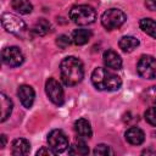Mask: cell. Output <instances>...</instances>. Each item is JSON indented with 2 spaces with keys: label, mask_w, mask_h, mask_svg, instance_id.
Segmentation results:
<instances>
[{
  "label": "cell",
  "mask_w": 156,
  "mask_h": 156,
  "mask_svg": "<svg viewBox=\"0 0 156 156\" xmlns=\"http://www.w3.org/2000/svg\"><path fill=\"white\" fill-rule=\"evenodd\" d=\"M48 143H49V146L56 154H61L69 147L68 138L61 129H52L48 134Z\"/></svg>",
  "instance_id": "cell-7"
},
{
  "label": "cell",
  "mask_w": 156,
  "mask_h": 156,
  "mask_svg": "<svg viewBox=\"0 0 156 156\" xmlns=\"http://www.w3.org/2000/svg\"><path fill=\"white\" fill-rule=\"evenodd\" d=\"M145 6L150 11H156V0H145Z\"/></svg>",
  "instance_id": "cell-27"
},
{
  "label": "cell",
  "mask_w": 156,
  "mask_h": 156,
  "mask_svg": "<svg viewBox=\"0 0 156 156\" xmlns=\"http://www.w3.org/2000/svg\"><path fill=\"white\" fill-rule=\"evenodd\" d=\"M0 138H1V146H0V147H1V149H4V147H5V145H6V135H5V134H1V136H0Z\"/></svg>",
  "instance_id": "cell-28"
},
{
  "label": "cell",
  "mask_w": 156,
  "mask_h": 156,
  "mask_svg": "<svg viewBox=\"0 0 156 156\" xmlns=\"http://www.w3.org/2000/svg\"><path fill=\"white\" fill-rule=\"evenodd\" d=\"M0 100H1V122H5L12 112L13 104H12L11 99L7 98L6 94H4V93L0 94Z\"/></svg>",
  "instance_id": "cell-18"
},
{
  "label": "cell",
  "mask_w": 156,
  "mask_h": 156,
  "mask_svg": "<svg viewBox=\"0 0 156 156\" xmlns=\"http://www.w3.org/2000/svg\"><path fill=\"white\" fill-rule=\"evenodd\" d=\"M37 155L38 156H41V155H56V152L50 147V146H48V147H41V149H39L38 151H37Z\"/></svg>",
  "instance_id": "cell-26"
},
{
  "label": "cell",
  "mask_w": 156,
  "mask_h": 156,
  "mask_svg": "<svg viewBox=\"0 0 156 156\" xmlns=\"http://www.w3.org/2000/svg\"><path fill=\"white\" fill-rule=\"evenodd\" d=\"M127 20V15L119 9H108L101 16V24L107 30H113L119 28Z\"/></svg>",
  "instance_id": "cell-4"
},
{
  "label": "cell",
  "mask_w": 156,
  "mask_h": 156,
  "mask_svg": "<svg viewBox=\"0 0 156 156\" xmlns=\"http://www.w3.org/2000/svg\"><path fill=\"white\" fill-rule=\"evenodd\" d=\"M11 6L21 15H28L33 10V6L29 0H11Z\"/></svg>",
  "instance_id": "cell-20"
},
{
  "label": "cell",
  "mask_w": 156,
  "mask_h": 156,
  "mask_svg": "<svg viewBox=\"0 0 156 156\" xmlns=\"http://www.w3.org/2000/svg\"><path fill=\"white\" fill-rule=\"evenodd\" d=\"M51 29V24L49 23V21H46L45 18H39L34 26L32 27V33L37 37H43L46 35Z\"/></svg>",
  "instance_id": "cell-17"
},
{
  "label": "cell",
  "mask_w": 156,
  "mask_h": 156,
  "mask_svg": "<svg viewBox=\"0 0 156 156\" xmlns=\"http://www.w3.org/2000/svg\"><path fill=\"white\" fill-rule=\"evenodd\" d=\"M60 74L65 85L73 87L82 82L84 77L83 62L76 56H67L60 63Z\"/></svg>",
  "instance_id": "cell-1"
},
{
  "label": "cell",
  "mask_w": 156,
  "mask_h": 156,
  "mask_svg": "<svg viewBox=\"0 0 156 156\" xmlns=\"http://www.w3.org/2000/svg\"><path fill=\"white\" fill-rule=\"evenodd\" d=\"M138 45H139V40L135 37H132V35H124L118 41L119 49L124 52H132L134 49L138 48Z\"/></svg>",
  "instance_id": "cell-16"
},
{
  "label": "cell",
  "mask_w": 156,
  "mask_h": 156,
  "mask_svg": "<svg viewBox=\"0 0 156 156\" xmlns=\"http://www.w3.org/2000/svg\"><path fill=\"white\" fill-rule=\"evenodd\" d=\"M102 58H104V63L108 68H111V69H121L122 68V58L115 50L107 49L104 52Z\"/></svg>",
  "instance_id": "cell-12"
},
{
  "label": "cell",
  "mask_w": 156,
  "mask_h": 156,
  "mask_svg": "<svg viewBox=\"0 0 156 156\" xmlns=\"http://www.w3.org/2000/svg\"><path fill=\"white\" fill-rule=\"evenodd\" d=\"M45 93L49 100L56 106H62L65 102V93L61 84L55 78H49L45 83Z\"/></svg>",
  "instance_id": "cell-6"
},
{
  "label": "cell",
  "mask_w": 156,
  "mask_h": 156,
  "mask_svg": "<svg viewBox=\"0 0 156 156\" xmlns=\"http://www.w3.org/2000/svg\"><path fill=\"white\" fill-rule=\"evenodd\" d=\"M91 83L98 90L115 91L122 85V79L108 68L96 67L91 73Z\"/></svg>",
  "instance_id": "cell-2"
},
{
  "label": "cell",
  "mask_w": 156,
  "mask_h": 156,
  "mask_svg": "<svg viewBox=\"0 0 156 156\" xmlns=\"http://www.w3.org/2000/svg\"><path fill=\"white\" fill-rule=\"evenodd\" d=\"M141 99H143L144 102H146L151 106H156V85L150 87L149 89H146L143 93Z\"/></svg>",
  "instance_id": "cell-22"
},
{
  "label": "cell",
  "mask_w": 156,
  "mask_h": 156,
  "mask_svg": "<svg viewBox=\"0 0 156 156\" xmlns=\"http://www.w3.org/2000/svg\"><path fill=\"white\" fill-rule=\"evenodd\" d=\"M144 117H145V121H146L149 124L156 127V106L149 107V108L145 111Z\"/></svg>",
  "instance_id": "cell-24"
},
{
  "label": "cell",
  "mask_w": 156,
  "mask_h": 156,
  "mask_svg": "<svg viewBox=\"0 0 156 156\" xmlns=\"http://www.w3.org/2000/svg\"><path fill=\"white\" fill-rule=\"evenodd\" d=\"M74 132H76L78 139H83V140L90 139L93 135L90 123L85 118H79L74 122Z\"/></svg>",
  "instance_id": "cell-11"
},
{
  "label": "cell",
  "mask_w": 156,
  "mask_h": 156,
  "mask_svg": "<svg viewBox=\"0 0 156 156\" xmlns=\"http://www.w3.org/2000/svg\"><path fill=\"white\" fill-rule=\"evenodd\" d=\"M71 41H72V39H71L68 35H65V34H61V35H58V37L56 38V45H57L58 48H61V49L68 48L69 44H71Z\"/></svg>",
  "instance_id": "cell-25"
},
{
  "label": "cell",
  "mask_w": 156,
  "mask_h": 156,
  "mask_svg": "<svg viewBox=\"0 0 156 156\" xmlns=\"http://www.w3.org/2000/svg\"><path fill=\"white\" fill-rule=\"evenodd\" d=\"M17 95H18V99H20L21 104L23 105V107H26V108L32 107V105L34 102L35 93H34V89L30 85H28V84L20 85L18 90H17Z\"/></svg>",
  "instance_id": "cell-10"
},
{
  "label": "cell",
  "mask_w": 156,
  "mask_h": 156,
  "mask_svg": "<svg viewBox=\"0 0 156 156\" xmlns=\"http://www.w3.org/2000/svg\"><path fill=\"white\" fill-rule=\"evenodd\" d=\"M69 18L78 26H88L95 22L96 11L89 5H76L69 10Z\"/></svg>",
  "instance_id": "cell-3"
},
{
  "label": "cell",
  "mask_w": 156,
  "mask_h": 156,
  "mask_svg": "<svg viewBox=\"0 0 156 156\" xmlns=\"http://www.w3.org/2000/svg\"><path fill=\"white\" fill-rule=\"evenodd\" d=\"M124 138L130 145H140L145 140V134L139 127H130L124 133Z\"/></svg>",
  "instance_id": "cell-14"
},
{
  "label": "cell",
  "mask_w": 156,
  "mask_h": 156,
  "mask_svg": "<svg viewBox=\"0 0 156 156\" xmlns=\"http://www.w3.org/2000/svg\"><path fill=\"white\" fill-rule=\"evenodd\" d=\"M94 155L98 156H106V155H113V150L106 145V144H99L94 149Z\"/></svg>",
  "instance_id": "cell-23"
},
{
  "label": "cell",
  "mask_w": 156,
  "mask_h": 156,
  "mask_svg": "<svg viewBox=\"0 0 156 156\" xmlns=\"http://www.w3.org/2000/svg\"><path fill=\"white\" fill-rule=\"evenodd\" d=\"M143 154H152V155H156V151H151V150H144L143 151Z\"/></svg>",
  "instance_id": "cell-29"
},
{
  "label": "cell",
  "mask_w": 156,
  "mask_h": 156,
  "mask_svg": "<svg viewBox=\"0 0 156 156\" xmlns=\"http://www.w3.org/2000/svg\"><path fill=\"white\" fill-rule=\"evenodd\" d=\"M30 151V144L24 138H17L11 144V154L13 156H23L29 154Z\"/></svg>",
  "instance_id": "cell-13"
},
{
  "label": "cell",
  "mask_w": 156,
  "mask_h": 156,
  "mask_svg": "<svg viewBox=\"0 0 156 156\" xmlns=\"http://www.w3.org/2000/svg\"><path fill=\"white\" fill-rule=\"evenodd\" d=\"M139 27L144 33L156 39V21H154L152 18H141L139 22Z\"/></svg>",
  "instance_id": "cell-19"
},
{
  "label": "cell",
  "mask_w": 156,
  "mask_h": 156,
  "mask_svg": "<svg viewBox=\"0 0 156 156\" xmlns=\"http://www.w3.org/2000/svg\"><path fill=\"white\" fill-rule=\"evenodd\" d=\"M91 35H93V33L89 29L79 28V29H76L72 33V41L76 45H84L90 40Z\"/></svg>",
  "instance_id": "cell-15"
},
{
  "label": "cell",
  "mask_w": 156,
  "mask_h": 156,
  "mask_svg": "<svg viewBox=\"0 0 156 156\" xmlns=\"http://www.w3.org/2000/svg\"><path fill=\"white\" fill-rule=\"evenodd\" d=\"M2 62L9 67H18L23 63L24 56L17 46H6L1 51Z\"/></svg>",
  "instance_id": "cell-9"
},
{
  "label": "cell",
  "mask_w": 156,
  "mask_h": 156,
  "mask_svg": "<svg viewBox=\"0 0 156 156\" xmlns=\"http://www.w3.org/2000/svg\"><path fill=\"white\" fill-rule=\"evenodd\" d=\"M69 155H88L89 154V147L85 144V140L78 139L72 146L68 149Z\"/></svg>",
  "instance_id": "cell-21"
},
{
  "label": "cell",
  "mask_w": 156,
  "mask_h": 156,
  "mask_svg": "<svg viewBox=\"0 0 156 156\" xmlns=\"http://www.w3.org/2000/svg\"><path fill=\"white\" fill-rule=\"evenodd\" d=\"M136 72L141 78H156V58L150 55H143L136 63Z\"/></svg>",
  "instance_id": "cell-5"
},
{
  "label": "cell",
  "mask_w": 156,
  "mask_h": 156,
  "mask_svg": "<svg viewBox=\"0 0 156 156\" xmlns=\"http://www.w3.org/2000/svg\"><path fill=\"white\" fill-rule=\"evenodd\" d=\"M1 24L6 29V32L11 34H20L26 29L24 21L13 13H2Z\"/></svg>",
  "instance_id": "cell-8"
}]
</instances>
